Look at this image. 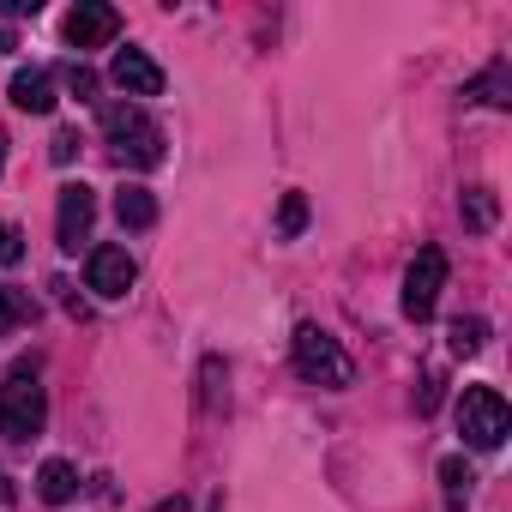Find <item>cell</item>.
<instances>
[{"mask_svg": "<svg viewBox=\"0 0 512 512\" xmlns=\"http://www.w3.org/2000/svg\"><path fill=\"white\" fill-rule=\"evenodd\" d=\"M103 139H109L115 163H133V169H157L163 163V127L139 103H109L103 109Z\"/></svg>", "mask_w": 512, "mask_h": 512, "instance_id": "1", "label": "cell"}, {"mask_svg": "<svg viewBox=\"0 0 512 512\" xmlns=\"http://www.w3.org/2000/svg\"><path fill=\"white\" fill-rule=\"evenodd\" d=\"M49 422V398L37 380V362H13L7 386H0V434L7 440H37Z\"/></svg>", "mask_w": 512, "mask_h": 512, "instance_id": "2", "label": "cell"}, {"mask_svg": "<svg viewBox=\"0 0 512 512\" xmlns=\"http://www.w3.org/2000/svg\"><path fill=\"white\" fill-rule=\"evenodd\" d=\"M296 374L302 380H314V386H350L356 380V362L344 356V344L332 338V332H320V326H296Z\"/></svg>", "mask_w": 512, "mask_h": 512, "instance_id": "3", "label": "cell"}, {"mask_svg": "<svg viewBox=\"0 0 512 512\" xmlns=\"http://www.w3.org/2000/svg\"><path fill=\"white\" fill-rule=\"evenodd\" d=\"M458 434H464V446L494 452V446L512 434V410H506V398H500L494 386H470V392L458 398Z\"/></svg>", "mask_w": 512, "mask_h": 512, "instance_id": "4", "label": "cell"}, {"mask_svg": "<svg viewBox=\"0 0 512 512\" xmlns=\"http://www.w3.org/2000/svg\"><path fill=\"white\" fill-rule=\"evenodd\" d=\"M440 290H446V253L440 247H422L416 260H410V272H404V314L410 320H428L434 302H440Z\"/></svg>", "mask_w": 512, "mask_h": 512, "instance_id": "5", "label": "cell"}, {"mask_svg": "<svg viewBox=\"0 0 512 512\" xmlns=\"http://www.w3.org/2000/svg\"><path fill=\"white\" fill-rule=\"evenodd\" d=\"M91 223H97V193H91L85 181H67V187H61V205H55V235H61V247L79 253V247L91 241Z\"/></svg>", "mask_w": 512, "mask_h": 512, "instance_id": "6", "label": "cell"}, {"mask_svg": "<svg viewBox=\"0 0 512 512\" xmlns=\"http://www.w3.org/2000/svg\"><path fill=\"white\" fill-rule=\"evenodd\" d=\"M139 266H133V253L127 247H91V260H85V284L103 296V302H121L133 290Z\"/></svg>", "mask_w": 512, "mask_h": 512, "instance_id": "7", "label": "cell"}, {"mask_svg": "<svg viewBox=\"0 0 512 512\" xmlns=\"http://www.w3.org/2000/svg\"><path fill=\"white\" fill-rule=\"evenodd\" d=\"M121 37V13L103 7V0H79V7L67 13V43L73 49H103Z\"/></svg>", "mask_w": 512, "mask_h": 512, "instance_id": "8", "label": "cell"}, {"mask_svg": "<svg viewBox=\"0 0 512 512\" xmlns=\"http://www.w3.org/2000/svg\"><path fill=\"white\" fill-rule=\"evenodd\" d=\"M109 79H115L127 97H163V67H157L145 49H121L115 67H109Z\"/></svg>", "mask_w": 512, "mask_h": 512, "instance_id": "9", "label": "cell"}, {"mask_svg": "<svg viewBox=\"0 0 512 512\" xmlns=\"http://www.w3.org/2000/svg\"><path fill=\"white\" fill-rule=\"evenodd\" d=\"M13 103H19L25 115H49V109H55V79H49L43 67L13 73Z\"/></svg>", "mask_w": 512, "mask_h": 512, "instance_id": "10", "label": "cell"}, {"mask_svg": "<svg viewBox=\"0 0 512 512\" xmlns=\"http://www.w3.org/2000/svg\"><path fill=\"white\" fill-rule=\"evenodd\" d=\"M115 217H121V229H151L157 223V199H151V187H121L115 193Z\"/></svg>", "mask_w": 512, "mask_h": 512, "instance_id": "11", "label": "cell"}, {"mask_svg": "<svg viewBox=\"0 0 512 512\" xmlns=\"http://www.w3.org/2000/svg\"><path fill=\"white\" fill-rule=\"evenodd\" d=\"M37 494H43L49 506H67V500L79 494V470H73L67 458H49V464L37 470Z\"/></svg>", "mask_w": 512, "mask_h": 512, "instance_id": "12", "label": "cell"}, {"mask_svg": "<svg viewBox=\"0 0 512 512\" xmlns=\"http://www.w3.org/2000/svg\"><path fill=\"white\" fill-rule=\"evenodd\" d=\"M458 211H464V229L488 235V229H494V217H500V199H494V187H464Z\"/></svg>", "mask_w": 512, "mask_h": 512, "instance_id": "13", "label": "cell"}, {"mask_svg": "<svg viewBox=\"0 0 512 512\" xmlns=\"http://www.w3.org/2000/svg\"><path fill=\"white\" fill-rule=\"evenodd\" d=\"M464 97H482V103L506 109V103H512V97H506V61H494V67H488V73H482V79H476V85H470Z\"/></svg>", "mask_w": 512, "mask_h": 512, "instance_id": "14", "label": "cell"}, {"mask_svg": "<svg viewBox=\"0 0 512 512\" xmlns=\"http://www.w3.org/2000/svg\"><path fill=\"white\" fill-rule=\"evenodd\" d=\"M440 482H446V500H452V506H464V500H470V488H476V476H470V464H464V458H446V464H440Z\"/></svg>", "mask_w": 512, "mask_h": 512, "instance_id": "15", "label": "cell"}, {"mask_svg": "<svg viewBox=\"0 0 512 512\" xmlns=\"http://www.w3.org/2000/svg\"><path fill=\"white\" fill-rule=\"evenodd\" d=\"M25 320H31V302H25V290L0 284V338H7L13 326H25Z\"/></svg>", "mask_w": 512, "mask_h": 512, "instance_id": "16", "label": "cell"}, {"mask_svg": "<svg viewBox=\"0 0 512 512\" xmlns=\"http://www.w3.org/2000/svg\"><path fill=\"white\" fill-rule=\"evenodd\" d=\"M482 344H488V326H482V320H464V314H458V320H452V356H476Z\"/></svg>", "mask_w": 512, "mask_h": 512, "instance_id": "17", "label": "cell"}, {"mask_svg": "<svg viewBox=\"0 0 512 512\" xmlns=\"http://www.w3.org/2000/svg\"><path fill=\"white\" fill-rule=\"evenodd\" d=\"M308 223V199L302 193H284V211H278V235H302Z\"/></svg>", "mask_w": 512, "mask_h": 512, "instance_id": "18", "label": "cell"}, {"mask_svg": "<svg viewBox=\"0 0 512 512\" xmlns=\"http://www.w3.org/2000/svg\"><path fill=\"white\" fill-rule=\"evenodd\" d=\"M67 91H73V97H79V103H85V97H97V73H91V67H79V61H73V67H67Z\"/></svg>", "mask_w": 512, "mask_h": 512, "instance_id": "19", "label": "cell"}, {"mask_svg": "<svg viewBox=\"0 0 512 512\" xmlns=\"http://www.w3.org/2000/svg\"><path fill=\"white\" fill-rule=\"evenodd\" d=\"M73 151H79V133H55V163H73Z\"/></svg>", "mask_w": 512, "mask_h": 512, "instance_id": "20", "label": "cell"}, {"mask_svg": "<svg viewBox=\"0 0 512 512\" xmlns=\"http://www.w3.org/2000/svg\"><path fill=\"white\" fill-rule=\"evenodd\" d=\"M0 13H7V19H19V13H37V0H0Z\"/></svg>", "mask_w": 512, "mask_h": 512, "instance_id": "21", "label": "cell"}, {"mask_svg": "<svg viewBox=\"0 0 512 512\" xmlns=\"http://www.w3.org/2000/svg\"><path fill=\"white\" fill-rule=\"evenodd\" d=\"M13 49H19V43H13V31H0V55H13Z\"/></svg>", "mask_w": 512, "mask_h": 512, "instance_id": "22", "label": "cell"}, {"mask_svg": "<svg viewBox=\"0 0 512 512\" xmlns=\"http://www.w3.org/2000/svg\"><path fill=\"white\" fill-rule=\"evenodd\" d=\"M7 500H13V482H7V476H0V506H7Z\"/></svg>", "mask_w": 512, "mask_h": 512, "instance_id": "23", "label": "cell"}, {"mask_svg": "<svg viewBox=\"0 0 512 512\" xmlns=\"http://www.w3.org/2000/svg\"><path fill=\"white\" fill-rule=\"evenodd\" d=\"M0 260H7V229H0Z\"/></svg>", "mask_w": 512, "mask_h": 512, "instance_id": "24", "label": "cell"}, {"mask_svg": "<svg viewBox=\"0 0 512 512\" xmlns=\"http://www.w3.org/2000/svg\"><path fill=\"white\" fill-rule=\"evenodd\" d=\"M0 163H7V133H0Z\"/></svg>", "mask_w": 512, "mask_h": 512, "instance_id": "25", "label": "cell"}]
</instances>
